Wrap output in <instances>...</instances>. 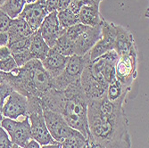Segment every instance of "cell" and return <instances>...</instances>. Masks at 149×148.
I'll return each instance as SVG.
<instances>
[{
	"label": "cell",
	"mask_w": 149,
	"mask_h": 148,
	"mask_svg": "<svg viewBox=\"0 0 149 148\" xmlns=\"http://www.w3.org/2000/svg\"><path fill=\"white\" fill-rule=\"evenodd\" d=\"M125 99L111 102L105 95L88 101V137L104 148H131Z\"/></svg>",
	"instance_id": "1"
},
{
	"label": "cell",
	"mask_w": 149,
	"mask_h": 148,
	"mask_svg": "<svg viewBox=\"0 0 149 148\" xmlns=\"http://www.w3.org/2000/svg\"><path fill=\"white\" fill-rule=\"evenodd\" d=\"M40 103L43 109L61 114L72 129L81 133L86 138L88 137V99L80 82L72 84L62 91L52 88L40 98Z\"/></svg>",
	"instance_id": "2"
},
{
	"label": "cell",
	"mask_w": 149,
	"mask_h": 148,
	"mask_svg": "<svg viewBox=\"0 0 149 148\" xmlns=\"http://www.w3.org/2000/svg\"><path fill=\"white\" fill-rule=\"evenodd\" d=\"M5 81L13 91L26 97L41 98L53 88V78L38 59H32L11 72H6Z\"/></svg>",
	"instance_id": "3"
},
{
	"label": "cell",
	"mask_w": 149,
	"mask_h": 148,
	"mask_svg": "<svg viewBox=\"0 0 149 148\" xmlns=\"http://www.w3.org/2000/svg\"><path fill=\"white\" fill-rule=\"evenodd\" d=\"M27 99H28V112H27L28 114L27 116L29 118L31 124V138L36 140L41 145L57 143L52 138L47 128L40 98L31 97H27Z\"/></svg>",
	"instance_id": "4"
},
{
	"label": "cell",
	"mask_w": 149,
	"mask_h": 148,
	"mask_svg": "<svg viewBox=\"0 0 149 148\" xmlns=\"http://www.w3.org/2000/svg\"><path fill=\"white\" fill-rule=\"evenodd\" d=\"M91 62L88 53L84 56L72 55L69 56L63 72L53 79V88L56 90H64L67 87L80 82V76L88 63Z\"/></svg>",
	"instance_id": "5"
},
{
	"label": "cell",
	"mask_w": 149,
	"mask_h": 148,
	"mask_svg": "<svg viewBox=\"0 0 149 148\" xmlns=\"http://www.w3.org/2000/svg\"><path fill=\"white\" fill-rule=\"evenodd\" d=\"M138 54L134 47L128 54L120 56L115 64V77L125 88L130 89L134 79L137 77Z\"/></svg>",
	"instance_id": "6"
},
{
	"label": "cell",
	"mask_w": 149,
	"mask_h": 148,
	"mask_svg": "<svg viewBox=\"0 0 149 148\" xmlns=\"http://www.w3.org/2000/svg\"><path fill=\"white\" fill-rule=\"evenodd\" d=\"M0 127H2L6 131L8 136H10L13 144H15L22 148H25L27 144L32 139L28 116H26L22 122H15V120L10 118H5L1 120Z\"/></svg>",
	"instance_id": "7"
},
{
	"label": "cell",
	"mask_w": 149,
	"mask_h": 148,
	"mask_svg": "<svg viewBox=\"0 0 149 148\" xmlns=\"http://www.w3.org/2000/svg\"><path fill=\"white\" fill-rule=\"evenodd\" d=\"M43 116L50 136L57 143L61 144L75 130L72 129L64 118L57 113L43 109Z\"/></svg>",
	"instance_id": "8"
},
{
	"label": "cell",
	"mask_w": 149,
	"mask_h": 148,
	"mask_svg": "<svg viewBox=\"0 0 149 148\" xmlns=\"http://www.w3.org/2000/svg\"><path fill=\"white\" fill-rule=\"evenodd\" d=\"M101 38L88 52L90 61L101 56L104 54L113 50L116 36V24L101 20Z\"/></svg>",
	"instance_id": "9"
},
{
	"label": "cell",
	"mask_w": 149,
	"mask_h": 148,
	"mask_svg": "<svg viewBox=\"0 0 149 148\" xmlns=\"http://www.w3.org/2000/svg\"><path fill=\"white\" fill-rule=\"evenodd\" d=\"M28 99L22 94L13 91L6 98L1 113L6 118L16 120L21 116L26 117L28 114Z\"/></svg>",
	"instance_id": "10"
},
{
	"label": "cell",
	"mask_w": 149,
	"mask_h": 148,
	"mask_svg": "<svg viewBox=\"0 0 149 148\" xmlns=\"http://www.w3.org/2000/svg\"><path fill=\"white\" fill-rule=\"evenodd\" d=\"M38 31L50 48L55 46L57 38L65 31L59 24L57 11H53L48 13L40 25Z\"/></svg>",
	"instance_id": "11"
},
{
	"label": "cell",
	"mask_w": 149,
	"mask_h": 148,
	"mask_svg": "<svg viewBox=\"0 0 149 148\" xmlns=\"http://www.w3.org/2000/svg\"><path fill=\"white\" fill-rule=\"evenodd\" d=\"M89 63L90 62L86 64L80 76V85L88 101L104 97L107 89L106 87L97 81V79L93 76Z\"/></svg>",
	"instance_id": "12"
},
{
	"label": "cell",
	"mask_w": 149,
	"mask_h": 148,
	"mask_svg": "<svg viewBox=\"0 0 149 148\" xmlns=\"http://www.w3.org/2000/svg\"><path fill=\"white\" fill-rule=\"evenodd\" d=\"M101 38V23L96 27H88L74 41L73 55L84 56L90 51Z\"/></svg>",
	"instance_id": "13"
},
{
	"label": "cell",
	"mask_w": 149,
	"mask_h": 148,
	"mask_svg": "<svg viewBox=\"0 0 149 148\" xmlns=\"http://www.w3.org/2000/svg\"><path fill=\"white\" fill-rule=\"evenodd\" d=\"M48 13L49 12L47 7L43 4L37 1L33 4H26L18 17L22 18L28 23L33 32H35L39 29L42 22Z\"/></svg>",
	"instance_id": "14"
},
{
	"label": "cell",
	"mask_w": 149,
	"mask_h": 148,
	"mask_svg": "<svg viewBox=\"0 0 149 148\" xmlns=\"http://www.w3.org/2000/svg\"><path fill=\"white\" fill-rule=\"evenodd\" d=\"M68 58L69 57L64 56L54 49L50 48L47 56L43 61H41V63L45 70L54 79L63 72L67 61H68Z\"/></svg>",
	"instance_id": "15"
},
{
	"label": "cell",
	"mask_w": 149,
	"mask_h": 148,
	"mask_svg": "<svg viewBox=\"0 0 149 148\" xmlns=\"http://www.w3.org/2000/svg\"><path fill=\"white\" fill-rule=\"evenodd\" d=\"M134 47L136 46H135L133 34L124 27L116 25V36L113 50L117 53L119 57L128 54Z\"/></svg>",
	"instance_id": "16"
},
{
	"label": "cell",
	"mask_w": 149,
	"mask_h": 148,
	"mask_svg": "<svg viewBox=\"0 0 149 148\" xmlns=\"http://www.w3.org/2000/svg\"><path fill=\"white\" fill-rule=\"evenodd\" d=\"M6 32L9 36V43L29 38L34 33L28 23L21 17L11 20Z\"/></svg>",
	"instance_id": "17"
},
{
	"label": "cell",
	"mask_w": 149,
	"mask_h": 148,
	"mask_svg": "<svg viewBox=\"0 0 149 148\" xmlns=\"http://www.w3.org/2000/svg\"><path fill=\"white\" fill-rule=\"evenodd\" d=\"M29 50L32 58L38 59L39 61H43L50 50V47L46 43L38 30L35 31L30 38Z\"/></svg>",
	"instance_id": "18"
},
{
	"label": "cell",
	"mask_w": 149,
	"mask_h": 148,
	"mask_svg": "<svg viewBox=\"0 0 149 148\" xmlns=\"http://www.w3.org/2000/svg\"><path fill=\"white\" fill-rule=\"evenodd\" d=\"M79 22L88 27H96L100 24L102 16L99 13V6L82 5L79 13Z\"/></svg>",
	"instance_id": "19"
},
{
	"label": "cell",
	"mask_w": 149,
	"mask_h": 148,
	"mask_svg": "<svg viewBox=\"0 0 149 148\" xmlns=\"http://www.w3.org/2000/svg\"><path fill=\"white\" fill-rule=\"evenodd\" d=\"M79 8L80 7L77 6L73 3H71L67 8L57 11V19L62 28L67 29L71 26L80 23L79 19Z\"/></svg>",
	"instance_id": "20"
},
{
	"label": "cell",
	"mask_w": 149,
	"mask_h": 148,
	"mask_svg": "<svg viewBox=\"0 0 149 148\" xmlns=\"http://www.w3.org/2000/svg\"><path fill=\"white\" fill-rule=\"evenodd\" d=\"M130 90V89L125 88L117 79H115L114 81L108 85L105 92V97L111 102H115L120 99H125Z\"/></svg>",
	"instance_id": "21"
},
{
	"label": "cell",
	"mask_w": 149,
	"mask_h": 148,
	"mask_svg": "<svg viewBox=\"0 0 149 148\" xmlns=\"http://www.w3.org/2000/svg\"><path fill=\"white\" fill-rule=\"evenodd\" d=\"M25 5V0H6V2L0 6V9L10 19H15L21 15Z\"/></svg>",
	"instance_id": "22"
},
{
	"label": "cell",
	"mask_w": 149,
	"mask_h": 148,
	"mask_svg": "<svg viewBox=\"0 0 149 148\" xmlns=\"http://www.w3.org/2000/svg\"><path fill=\"white\" fill-rule=\"evenodd\" d=\"M73 44L71 39H69L63 33L57 38L56 42L52 47L55 51L61 54V55L69 57L73 55Z\"/></svg>",
	"instance_id": "23"
},
{
	"label": "cell",
	"mask_w": 149,
	"mask_h": 148,
	"mask_svg": "<svg viewBox=\"0 0 149 148\" xmlns=\"http://www.w3.org/2000/svg\"><path fill=\"white\" fill-rule=\"evenodd\" d=\"M87 144V138L77 130L61 143V148H84Z\"/></svg>",
	"instance_id": "24"
},
{
	"label": "cell",
	"mask_w": 149,
	"mask_h": 148,
	"mask_svg": "<svg viewBox=\"0 0 149 148\" xmlns=\"http://www.w3.org/2000/svg\"><path fill=\"white\" fill-rule=\"evenodd\" d=\"M88 26L83 25L81 23H78V24H75L73 26H71L69 28L65 29L63 34L69 39H71L72 42H74L76 38L80 34H82L86 30H88Z\"/></svg>",
	"instance_id": "25"
},
{
	"label": "cell",
	"mask_w": 149,
	"mask_h": 148,
	"mask_svg": "<svg viewBox=\"0 0 149 148\" xmlns=\"http://www.w3.org/2000/svg\"><path fill=\"white\" fill-rule=\"evenodd\" d=\"M13 58L15 59L16 64L18 67H22L24 64H26L28 62H30L31 60H32V56L30 53V50H24L19 53H15V54H13L12 55Z\"/></svg>",
	"instance_id": "26"
},
{
	"label": "cell",
	"mask_w": 149,
	"mask_h": 148,
	"mask_svg": "<svg viewBox=\"0 0 149 148\" xmlns=\"http://www.w3.org/2000/svg\"><path fill=\"white\" fill-rule=\"evenodd\" d=\"M17 67L18 66L12 56L4 59H0V71L3 72H11Z\"/></svg>",
	"instance_id": "27"
},
{
	"label": "cell",
	"mask_w": 149,
	"mask_h": 148,
	"mask_svg": "<svg viewBox=\"0 0 149 148\" xmlns=\"http://www.w3.org/2000/svg\"><path fill=\"white\" fill-rule=\"evenodd\" d=\"M13 91V88L6 81L0 83V111L5 104L6 98L10 96V94Z\"/></svg>",
	"instance_id": "28"
},
{
	"label": "cell",
	"mask_w": 149,
	"mask_h": 148,
	"mask_svg": "<svg viewBox=\"0 0 149 148\" xmlns=\"http://www.w3.org/2000/svg\"><path fill=\"white\" fill-rule=\"evenodd\" d=\"M13 143L6 131L0 127V148H12Z\"/></svg>",
	"instance_id": "29"
},
{
	"label": "cell",
	"mask_w": 149,
	"mask_h": 148,
	"mask_svg": "<svg viewBox=\"0 0 149 148\" xmlns=\"http://www.w3.org/2000/svg\"><path fill=\"white\" fill-rule=\"evenodd\" d=\"M12 19H10L6 13L0 9V32L6 31Z\"/></svg>",
	"instance_id": "30"
},
{
	"label": "cell",
	"mask_w": 149,
	"mask_h": 148,
	"mask_svg": "<svg viewBox=\"0 0 149 148\" xmlns=\"http://www.w3.org/2000/svg\"><path fill=\"white\" fill-rule=\"evenodd\" d=\"M39 3L43 4L49 13L53 11H57L58 0H38Z\"/></svg>",
	"instance_id": "31"
},
{
	"label": "cell",
	"mask_w": 149,
	"mask_h": 148,
	"mask_svg": "<svg viewBox=\"0 0 149 148\" xmlns=\"http://www.w3.org/2000/svg\"><path fill=\"white\" fill-rule=\"evenodd\" d=\"M9 43V36L6 31L0 32V47H6Z\"/></svg>",
	"instance_id": "32"
},
{
	"label": "cell",
	"mask_w": 149,
	"mask_h": 148,
	"mask_svg": "<svg viewBox=\"0 0 149 148\" xmlns=\"http://www.w3.org/2000/svg\"><path fill=\"white\" fill-rule=\"evenodd\" d=\"M10 56H12L11 55V51H10V49L8 48L7 46L0 47V59L6 58V57Z\"/></svg>",
	"instance_id": "33"
},
{
	"label": "cell",
	"mask_w": 149,
	"mask_h": 148,
	"mask_svg": "<svg viewBox=\"0 0 149 148\" xmlns=\"http://www.w3.org/2000/svg\"><path fill=\"white\" fill-rule=\"evenodd\" d=\"M71 3H72V0H58L57 11H61V10L67 8Z\"/></svg>",
	"instance_id": "34"
},
{
	"label": "cell",
	"mask_w": 149,
	"mask_h": 148,
	"mask_svg": "<svg viewBox=\"0 0 149 148\" xmlns=\"http://www.w3.org/2000/svg\"><path fill=\"white\" fill-rule=\"evenodd\" d=\"M87 143H88V148H104L101 145H99L98 143H97L96 141H94L91 138L88 137L87 138Z\"/></svg>",
	"instance_id": "35"
},
{
	"label": "cell",
	"mask_w": 149,
	"mask_h": 148,
	"mask_svg": "<svg viewBox=\"0 0 149 148\" xmlns=\"http://www.w3.org/2000/svg\"><path fill=\"white\" fill-rule=\"evenodd\" d=\"M25 148H40V145L36 140L31 139L28 144H27Z\"/></svg>",
	"instance_id": "36"
},
{
	"label": "cell",
	"mask_w": 149,
	"mask_h": 148,
	"mask_svg": "<svg viewBox=\"0 0 149 148\" xmlns=\"http://www.w3.org/2000/svg\"><path fill=\"white\" fill-rule=\"evenodd\" d=\"M42 148H61V144L56 143L53 145H43Z\"/></svg>",
	"instance_id": "37"
},
{
	"label": "cell",
	"mask_w": 149,
	"mask_h": 148,
	"mask_svg": "<svg viewBox=\"0 0 149 148\" xmlns=\"http://www.w3.org/2000/svg\"><path fill=\"white\" fill-rule=\"evenodd\" d=\"M82 1H83V0H72V3H73L77 6L80 7L81 5H82Z\"/></svg>",
	"instance_id": "38"
},
{
	"label": "cell",
	"mask_w": 149,
	"mask_h": 148,
	"mask_svg": "<svg viewBox=\"0 0 149 148\" xmlns=\"http://www.w3.org/2000/svg\"><path fill=\"white\" fill-rule=\"evenodd\" d=\"M38 0H25V3L26 4H33V3H36Z\"/></svg>",
	"instance_id": "39"
},
{
	"label": "cell",
	"mask_w": 149,
	"mask_h": 148,
	"mask_svg": "<svg viewBox=\"0 0 149 148\" xmlns=\"http://www.w3.org/2000/svg\"><path fill=\"white\" fill-rule=\"evenodd\" d=\"M12 148H22V147H21V146H19V145H15V144H13Z\"/></svg>",
	"instance_id": "40"
},
{
	"label": "cell",
	"mask_w": 149,
	"mask_h": 148,
	"mask_svg": "<svg viewBox=\"0 0 149 148\" xmlns=\"http://www.w3.org/2000/svg\"><path fill=\"white\" fill-rule=\"evenodd\" d=\"M3 120V114L1 113V111H0V123H1V120Z\"/></svg>",
	"instance_id": "41"
},
{
	"label": "cell",
	"mask_w": 149,
	"mask_h": 148,
	"mask_svg": "<svg viewBox=\"0 0 149 148\" xmlns=\"http://www.w3.org/2000/svg\"><path fill=\"white\" fill-rule=\"evenodd\" d=\"M5 2H6V0H0V6H1Z\"/></svg>",
	"instance_id": "42"
}]
</instances>
